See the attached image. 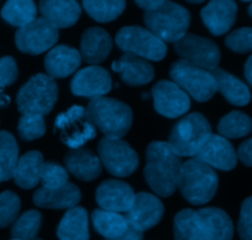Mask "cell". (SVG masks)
<instances>
[{
  "instance_id": "cell-27",
  "label": "cell",
  "mask_w": 252,
  "mask_h": 240,
  "mask_svg": "<svg viewBox=\"0 0 252 240\" xmlns=\"http://www.w3.org/2000/svg\"><path fill=\"white\" fill-rule=\"evenodd\" d=\"M211 73L217 81V91H219L229 103L236 106H245L250 103V89L240 79L219 68Z\"/></svg>"
},
{
  "instance_id": "cell-32",
  "label": "cell",
  "mask_w": 252,
  "mask_h": 240,
  "mask_svg": "<svg viewBox=\"0 0 252 240\" xmlns=\"http://www.w3.org/2000/svg\"><path fill=\"white\" fill-rule=\"evenodd\" d=\"M1 17L15 27H24L37 17V7L31 0H11L1 9Z\"/></svg>"
},
{
  "instance_id": "cell-18",
  "label": "cell",
  "mask_w": 252,
  "mask_h": 240,
  "mask_svg": "<svg viewBox=\"0 0 252 240\" xmlns=\"http://www.w3.org/2000/svg\"><path fill=\"white\" fill-rule=\"evenodd\" d=\"M238 6L235 1L223 0V1H211L201 11L203 24L214 36H221L226 34L235 24Z\"/></svg>"
},
{
  "instance_id": "cell-14",
  "label": "cell",
  "mask_w": 252,
  "mask_h": 240,
  "mask_svg": "<svg viewBox=\"0 0 252 240\" xmlns=\"http://www.w3.org/2000/svg\"><path fill=\"white\" fill-rule=\"evenodd\" d=\"M154 107L160 115L167 118H176L189 110V96L180 86L169 80L157 83L152 91Z\"/></svg>"
},
{
  "instance_id": "cell-1",
  "label": "cell",
  "mask_w": 252,
  "mask_h": 240,
  "mask_svg": "<svg viewBox=\"0 0 252 240\" xmlns=\"http://www.w3.org/2000/svg\"><path fill=\"white\" fill-rule=\"evenodd\" d=\"M181 158L165 142H153L147 148L144 179L150 189L161 197H170L177 190Z\"/></svg>"
},
{
  "instance_id": "cell-47",
  "label": "cell",
  "mask_w": 252,
  "mask_h": 240,
  "mask_svg": "<svg viewBox=\"0 0 252 240\" xmlns=\"http://www.w3.org/2000/svg\"><path fill=\"white\" fill-rule=\"evenodd\" d=\"M12 240H19V239H12Z\"/></svg>"
},
{
  "instance_id": "cell-46",
  "label": "cell",
  "mask_w": 252,
  "mask_h": 240,
  "mask_svg": "<svg viewBox=\"0 0 252 240\" xmlns=\"http://www.w3.org/2000/svg\"><path fill=\"white\" fill-rule=\"evenodd\" d=\"M34 240H42V239H39V238H36Z\"/></svg>"
},
{
  "instance_id": "cell-5",
  "label": "cell",
  "mask_w": 252,
  "mask_h": 240,
  "mask_svg": "<svg viewBox=\"0 0 252 240\" xmlns=\"http://www.w3.org/2000/svg\"><path fill=\"white\" fill-rule=\"evenodd\" d=\"M148 30L162 42H177L187 34L191 15L186 7L172 1H164L158 9L144 12Z\"/></svg>"
},
{
  "instance_id": "cell-7",
  "label": "cell",
  "mask_w": 252,
  "mask_h": 240,
  "mask_svg": "<svg viewBox=\"0 0 252 240\" xmlns=\"http://www.w3.org/2000/svg\"><path fill=\"white\" fill-rule=\"evenodd\" d=\"M170 76L172 83L199 103L211 100L217 93V81L211 71L198 68L184 59H179L172 64Z\"/></svg>"
},
{
  "instance_id": "cell-21",
  "label": "cell",
  "mask_w": 252,
  "mask_h": 240,
  "mask_svg": "<svg viewBox=\"0 0 252 240\" xmlns=\"http://www.w3.org/2000/svg\"><path fill=\"white\" fill-rule=\"evenodd\" d=\"M112 49V38L101 27H90L81 37L80 56L90 64H98L106 61Z\"/></svg>"
},
{
  "instance_id": "cell-2",
  "label": "cell",
  "mask_w": 252,
  "mask_h": 240,
  "mask_svg": "<svg viewBox=\"0 0 252 240\" xmlns=\"http://www.w3.org/2000/svg\"><path fill=\"white\" fill-rule=\"evenodd\" d=\"M85 110L93 125L100 128L106 138L121 139L132 126V108L122 101L102 96L93 99Z\"/></svg>"
},
{
  "instance_id": "cell-23",
  "label": "cell",
  "mask_w": 252,
  "mask_h": 240,
  "mask_svg": "<svg viewBox=\"0 0 252 240\" xmlns=\"http://www.w3.org/2000/svg\"><path fill=\"white\" fill-rule=\"evenodd\" d=\"M33 204L42 208L63 209L73 208L81 200V192L78 186L68 182L64 186L54 190H47L41 187L32 196Z\"/></svg>"
},
{
  "instance_id": "cell-16",
  "label": "cell",
  "mask_w": 252,
  "mask_h": 240,
  "mask_svg": "<svg viewBox=\"0 0 252 240\" xmlns=\"http://www.w3.org/2000/svg\"><path fill=\"white\" fill-rule=\"evenodd\" d=\"M132 187L120 180H106L96 190V202L101 209L120 213L127 212L134 202Z\"/></svg>"
},
{
  "instance_id": "cell-42",
  "label": "cell",
  "mask_w": 252,
  "mask_h": 240,
  "mask_svg": "<svg viewBox=\"0 0 252 240\" xmlns=\"http://www.w3.org/2000/svg\"><path fill=\"white\" fill-rule=\"evenodd\" d=\"M251 145H252V140L248 139L240 145L238 152V158L246 165V167H251L252 164V155H251Z\"/></svg>"
},
{
  "instance_id": "cell-25",
  "label": "cell",
  "mask_w": 252,
  "mask_h": 240,
  "mask_svg": "<svg viewBox=\"0 0 252 240\" xmlns=\"http://www.w3.org/2000/svg\"><path fill=\"white\" fill-rule=\"evenodd\" d=\"M175 240H212L206 221L198 211L182 209L174 221Z\"/></svg>"
},
{
  "instance_id": "cell-20",
  "label": "cell",
  "mask_w": 252,
  "mask_h": 240,
  "mask_svg": "<svg viewBox=\"0 0 252 240\" xmlns=\"http://www.w3.org/2000/svg\"><path fill=\"white\" fill-rule=\"evenodd\" d=\"M112 69L120 73L122 81L130 86L145 85L155 75L154 68L149 62L133 54H123L117 62H113Z\"/></svg>"
},
{
  "instance_id": "cell-38",
  "label": "cell",
  "mask_w": 252,
  "mask_h": 240,
  "mask_svg": "<svg viewBox=\"0 0 252 240\" xmlns=\"http://www.w3.org/2000/svg\"><path fill=\"white\" fill-rule=\"evenodd\" d=\"M21 201L12 191L0 194V228H6L14 223L19 214Z\"/></svg>"
},
{
  "instance_id": "cell-48",
  "label": "cell",
  "mask_w": 252,
  "mask_h": 240,
  "mask_svg": "<svg viewBox=\"0 0 252 240\" xmlns=\"http://www.w3.org/2000/svg\"><path fill=\"white\" fill-rule=\"evenodd\" d=\"M0 103H1V101H0Z\"/></svg>"
},
{
  "instance_id": "cell-19",
  "label": "cell",
  "mask_w": 252,
  "mask_h": 240,
  "mask_svg": "<svg viewBox=\"0 0 252 240\" xmlns=\"http://www.w3.org/2000/svg\"><path fill=\"white\" fill-rule=\"evenodd\" d=\"M81 56L75 48L59 44L53 47L44 58L47 75L54 78H65L71 75L80 67Z\"/></svg>"
},
{
  "instance_id": "cell-22",
  "label": "cell",
  "mask_w": 252,
  "mask_h": 240,
  "mask_svg": "<svg viewBox=\"0 0 252 240\" xmlns=\"http://www.w3.org/2000/svg\"><path fill=\"white\" fill-rule=\"evenodd\" d=\"M64 164L68 174L81 181H93L97 179L102 171V165L100 159L91 150L78 148L71 149L64 158Z\"/></svg>"
},
{
  "instance_id": "cell-9",
  "label": "cell",
  "mask_w": 252,
  "mask_h": 240,
  "mask_svg": "<svg viewBox=\"0 0 252 240\" xmlns=\"http://www.w3.org/2000/svg\"><path fill=\"white\" fill-rule=\"evenodd\" d=\"M54 130L58 131L62 142L71 149L81 148L96 137V127L88 117L85 108L79 105L59 113L54 122Z\"/></svg>"
},
{
  "instance_id": "cell-33",
  "label": "cell",
  "mask_w": 252,
  "mask_h": 240,
  "mask_svg": "<svg viewBox=\"0 0 252 240\" xmlns=\"http://www.w3.org/2000/svg\"><path fill=\"white\" fill-rule=\"evenodd\" d=\"M251 118L240 111H233L224 116L218 123V132L223 138H241L250 135Z\"/></svg>"
},
{
  "instance_id": "cell-8",
  "label": "cell",
  "mask_w": 252,
  "mask_h": 240,
  "mask_svg": "<svg viewBox=\"0 0 252 240\" xmlns=\"http://www.w3.org/2000/svg\"><path fill=\"white\" fill-rule=\"evenodd\" d=\"M116 43L126 54L159 62L165 58L167 47L148 29L140 26L122 27L116 34Z\"/></svg>"
},
{
  "instance_id": "cell-43",
  "label": "cell",
  "mask_w": 252,
  "mask_h": 240,
  "mask_svg": "<svg viewBox=\"0 0 252 240\" xmlns=\"http://www.w3.org/2000/svg\"><path fill=\"white\" fill-rule=\"evenodd\" d=\"M106 240H143V233H140V232L138 231H134L133 228L128 227L127 231H126L121 237H118V238H115V239H106Z\"/></svg>"
},
{
  "instance_id": "cell-3",
  "label": "cell",
  "mask_w": 252,
  "mask_h": 240,
  "mask_svg": "<svg viewBox=\"0 0 252 240\" xmlns=\"http://www.w3.org/2000/svg\"><path fill=\"white\" fill-rule=\"evenodd\" d=\"M177 189L189 204L206 205L216 195L218 175L213 168L192 158L182 164Z\"/></svg>"
},
{
  "instance_id": "cell-34",
  "label": "cell",
  "mask_w": 252,
  "mask_h": 240,
  "mask_svg": "<svg viewBox=\"0 0 252 240\" xmlns=\"http://www.w3.org/2000/svg\"><path fill=\"white\" fill-rule=\"evenodd\" d=\"M83 6L89 16L98 22H110L122 15L126 9V2L122 0H112V1H86Z\"/></svg>"
},
{
  "instance_id": "cell-13",
  "label": "cell",
  "mask_w": 252,
  "mask_h": 240,
  "mask_svg": "<svg viewBox=\"0 0 252 240\" xmlns=\"http://www.w3.org/2000/svg\"><path fill=\"white\" fill-rule=\"evenodd\" d=\"M164 212V205L157 196L148 192H139L135 194L134 202L125 218L128 227L143 233L157 226L161 221Z\"/></svg>"
},
{
  "instance_id": "cell-11",
  "label": "cell",
  "mask_w": 252,
  "mask_h": 240,
  "mask_svg": "<svg viewBox=\"0 0 252 240\" xmlns=\"http://www.w3.org/2000/svg\"><path fill=\"white\" fill-rule=\"evenodd\" d=\"M175 51L184 61L208 71L218 68L220 62V51L216 42L198 34H185L175 42Z\"/></svg>"
},
{
  "instance_id": "cell-41",
  "label": "cell",
  "mask_w": 252,
  "mask_h": 240,
  "mask_svg": "<svg viewBox=\"0 0 252 240\" xmlns=\"http://www.w3.org/2000/svg\"><path fill=\"white\" fill-rule=\"evenodd\" d=\"M17 64L10 56L0 58V89L14 84L17 79Z\"/></svg>"
},
{
  "instance_id": "cell-45",
  "label": "cell",
  "mask_w": 252,
  "mask_h": 240,
  "mask_svg": "<svg viewBox=\"0 0 252 240\" xmlns=\"http://www.w3.org/2000/svg\"><path fill=\"white\" fill-rule=\"evenodd\" d=\"M251 64H252V58L248 59V62H246L245 64V76H246V80H248V84L249 85H251L252 84V78H251ZM248 85V86H249Z\"/></svg>"
},
{
  "instance_id": "cell-29",
  "label": "cell",
  "mask_w": 252,
  "mask_h": 240,
  "mask_svg": "<svg viewBox=\"0 0 252 240\" xmlns=\"http://www.w3.org/2000/svg\"><path fill=\"white\" fill-rule=\"evenodd\" d=\"M91 219L96 231L106 239L118 238L128 229L125 216L116 212L95 209L91 214Z\"/></svg>"
},
{
  "instance_id": "cell-12",
  "label": "cell",
  "mask_w": 252,
  "mask_h": 240,
  "mask_svg": "<svg viewBox=\"0 0 252 240\" xmlns=\"http://www.w3.org/2000/svg\"><path fill=\"white\" fill-rule=\"evenodd\" d=\"M59 37L58 29L43 17H36L15 34L16 47L26 54L37 56L53 48Z\"/></svg>"
},
{
  "instance_id": "cell-26",
  "label": "cell",
  "mask_w": 252,
  "mask_h": 240,
  "mask_svg": "<svg viewBox=\"0 0 252 240\" xmlns=\"http://www.w3.org/2000/svg\"><path fill=\"white\" fill-rule=\"evenodd\" d=\"M43 163V155L38 150H31L20 157L12 174L15 184L24 190L36 187L41 181Z\"/></svg>"
},
{
  "instance_id": "cell-17",
  "label": "cell",
  "mask_w": 252,
  "mask_h": 240,
  "mask_svg": "<svg viewBox=\"0 0 252 240\" xmlns=\"http://www.w3.org/2000/svg\"><path fill=\"white\" fill-rule=\"evenodd\" d=\"M194 158L224 171L233 170L238 164V155L231 143L218 135H211Z\"/></svg>"
},
{
  "instance_id": "cell-39",
  "label": "cell",
  "mask_w": 252,
  "mask_h": 240,
  "mask_svg": "<svg viewBox=\"0 0 252 240\" xmlns=\"http://www.w3.org/2000/svg\"><path fill=\"white\" fill-rule=\"evenodd\" d=\"M225 44L236 53H249L252 49L251 27H241L229 34L225 38Z\"/></svg>"
},
{
  "instance_id": "cell-15",
  "label": "cell",
  "mask_w": 252,
  "mask_h": 240,
  "mask_svg": "<svg viewBox=\"0 0 252 240\" xmlns=\"http://www.w3.org/2000/svg\"><path fill=\"white\" fill-rule=\"evenodd\" d=\"M70 89L74 95L93 100L110 93L112 89V79L110 73L102 67H86L71 79Z\"/></svg>"
},
{
  "instance_id": "cell-35",
  "label": "cell",
  "mask_w": 252,
  "mask_h": 240,
  "mask_svg": "<svg viewBox=\"0 0 252 240\" xmlns=\"http://www.w3.org/2000/svg\"><path fill=\"white\" fill-rule=\"evenodd\" d=\"M41 224L42 216L39 212L33 211V209L25 212L12 224V239L34 240L41 229Z\"/></svg>"
},
{
  "instance_id": "cell-24",
  "label": "cell",
  "mask_w": 252,
  "mask_h": 240,
  "mask_svg": "<svg viewBox=\"0 0 252 240\" xmlns=\"http://www.w3.org/2000/svg\"><path fill=\"white\" fill-rule=\"evenodd\" d=\"M42 17L53 25L56 29H68L76 24L81 14V7L78 1L73 0H46L38 5Z\"/></svg>"
},
{
  "instance_id": "cell-10",
  "label": "cell",
  "mask_w": 252,
  "mask_h": 240,
  "mask_svg": "<svg viewBox=\"0 0 252 240\" xmlns=\"http://www.w3.org/2000/svg\"><path fill=\"white\" fill-rule=\"evenodd\" d=\"M98 159L110 174L118 177L132 175L139 165L137 152L122 139L103 137L98 143Z\"/></svg>"
},
{
  "instance_id": "cell-28",
  "label": "cell",
  "mask_w": 252,
  "mask_h": 240,
  "mask_svg": "<svg viewBox=\"0 0 252 240\" xmlns=\"http://www.w3.org/2000/svg\"><path fill=\"white\" fill-rule=\"evenodd\" d=\"M61 240H89L88 212L83 207H73L64 214L57 229Z\"/></svg>"
},
{
  "instance_id": "cell-37",
  "label": "cell",
  "mask_w": 252,
  "mask_h": 240,
  "mask_svg": "<svg viewBox=\"0 0 252 240\" xmlns=\"http://www.w3.org/2000/svg\"><path fill=\"white\" fill-rule=\"evenodd\" d=\"M17 132L24 140H34L46 133V121L41 115H22L17 125Z\"/></svg>"
},
{
  "instance_id": "cell-31",
  "label": "cell",
  "mask_w": 252,
  "mask_h": 240,
  "mask_svg": "<svg viewBox=\"0 0 252 240\" xmlns=\"http://www.w3.org/2000/svg\"><path fill=\"white\" fill-rule=\"evenodd\" d=\"M19 160V145L14 136L6 131H0V182L12 177Z\"/></svg>"
},
{
  "instance_id": "cell-6",
  "label": "cell",
  "mask_w": 252,
  "mask_h": 240,
  "mask_svg": "<svg viewBox=\"0 0 252 240\" xmlns=\"http://www.w3.org/2000/svg\"><path fill=\"white\" fill-rule=\"evenodd\" d=\"M58 100V85L47 74L31 76L17 93V108L22 115L46 116Z\"/></svg>"
},
{
  "instance_id": "cell-40",
  "label": "cell",
  "mask_w": 252,
  "mask_h": 240,
  "mask_svg": "<svg viewBox=\"0 0 252 240\" xmlns=\"http://www.w3.org/2000/svg\"><path fill=\"white\" fill-rule=\"evenodd\" d=\"M252 199L248 197L243 204L239 219V236L241 240H252Z\"/></svg>"
},
{
  "instance_id": "cell-4",
  "label": "cell",
  "mask_w": 252,
  "mask_h": 240,
  "mask_svg": "<svg viewBox=\"0 0 252 240\" xmlns=\"http://www.w3.org/2000/svg\"><path fill=\"white\" fill-rule=\"evenodd\" d=\"M212 135L208 120L198 112L189 113L172 128L169 147L179 158L196 157Z\"/></svg>"
},
{
  "instance_id": "cell-44",
  "label": "cell",
  "mask_w": 252,
  "mask_h": 240,
  "mask_svg": "<svg viewBox=\"0 0 252 240\" xmlns=\"http://www.w3.org/2000/svg\"><path fill=\"white\" fill-rule=\"evenodd\" d=\"M162 2H164V0H144V1H135V4H137L140 9L145 10V12H149L158 9Z\"/></svg>"
},
{
  "instance_id": "cell-30",
  "label": "cell",
  "mask_w": 252,
  "mask_h": 240,
  "mask_svg": "<svg viewBox=\"0 0 252 240\" xmlns=\"http://www.w3.org/2000/svg\"><path fill=\"white\" fill-rule=\"evenodd\" d=\"M198 212L208 226L212 240L233 239L234 226L226 212L216 207H206L199 209Z\"/></svg>"
},
{
  "instance_id": "cell-36",
  "label": "cell",
  "mask_w": 252,
  "mask_h": 240,
  "mask_svg": "<svg viewBox=\"0 0 252 240\" xmlns=\"http://www.w3.org/2000/svg\"><path fill=\"white\" fill-rule=\"evenodd\" d=\"M68 180L69 174L63 165L53 162L43 163L41 171V182L43 189H59V187L68 184Z\"/></svg>"
}]
</instances>
